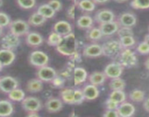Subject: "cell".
Returning <instances> with one entry per match:
<instances>
[{"label":"cell","mask_w":149,"mask_h":117,"mask_svg":"<svg viewBox=\"0 0 149 117\" xmlns=\"http://www.w3.org/2000/svg\"><path fill=\"white\" fill-rule=\"evenodd\" d=\"M74 89L72 88H62L59 92L60 98L64 103L73 105V94H74Z\"/></svg>","instance_id":"obj_28"},{"label":"cell","mask_w":149,"mask_h":117,"mask_svg":"<svg viewBox=\"0 0 149 117\" xmlns=\"http://www.w3.org/2000/svg\"><path fill=\"white\" fill-rule=\"evenodd\" d=\"M116 35H118V38L125 36H134V32L131 27L120 26Z\"/></svg>","instance_id":"obj_40"},{"label":"cell","mask_w":149,"mask_h":117,"mask_svg":"<svg viewBox=\"0 0 149 117\" xmlns=\"http://www.w3.org/2000/svg\"><path fill=\"white\" fill-rule=\"evenodd\" d=\"M43 87V82L38 78L29 80L26 84V89L29 93H38L42 92Z\"/></svg>","instance_id":"obj_23"},{"label":"cell","mask_w":149,"mask_h":117,"mask_svg":"<svg viewBox=\"0 0 149 117\" xmlns=\"http://www.w3.org/2000/svg\"><path fill=\"white\" fill-rule=\"evenodd\" d=\"M8 99L11 100L12 102H21V101L25 98L26 94L23 89H20V88H15L13 90L10 92L8 94Z\"/></svg>","instance_id":"obj_31"},{"label":"cell","mask_w":149,"mask_h":117,"mask_svg":"<svg viewBox=\"0 0 149 117\" xmlns=\"http://www.w3.org/2000/svg\"><path fill=\"white\" fill-rule=\"evenodd\" d=\"M136 51L141 55H148L149 45L145 41H143L136 46Z\"/></svg>","instance_id":"obj_41"},{"label":"cell","mask_w":149,"mask_h":117,"mask_svg":"<svg viewBox=\"0 0 149 117\" xmlns=\"http://www.w3.org/2000/svg\"><path fill=\"white\" fill-rule=\"evenodd\" d=\"M82 55L86 58H94L103 56L102 45L97 42H91L86 44L83 48Z\"/></svg>","instance_id":"obj_9"},{"label":"cell","mask_w":149,"mask_h":117,"mask_svg":"<svg viewBox=\"0 0 149 117\" xmlns=\"http://www.w3.org/2000/svg\"><path fill=\"white\" fill-rule=\"evenodd\" d=\"M106 80H107V77L105 74L104 73V72H100V71H94L88 75V81L89 84L97 86L103 85L105 83Z\"/></svg>","instance_id":"obj_24"},{"label":"cell","mask_w":149,"mask_h":117,"mask_svg":"<svg viewBox=\"0 0 149 117\" xmlns=\"http://www.w3.org/2000/svg\"><path fill=\"white\" fill-rule=\"evenodd\" d=\"M20 44H21L20 37L10 32L5 35H3L0 41V45L2 48L12 50V51H15V49H17Z\"/></svg>","instance_id":"obj_6"},{"label":"cell","mask_w":149,"mask_h":117,"mask_svg":"<svg viewBox=\"0 0 149 117\" xmlns=\"http://www.w3.org/2000/svg\"><path fill=\"white\" fill-rule=\"evenodd\" d=\"M15 108L9 99H0V117H8L13 115Z\"/></svg>","instance_id":"obj_22"},{"label":"cell","mask_w":149,"mask_h":117,"mask_svg":"<svg viewBox=\"0 0 149 117\" xmlns=\"http://www.w3.org/2000/svg\"><path fill=\"white\" fill-rule=\"evenodd\" d=\"M65 81L66 80L61 78L58 75H57L52 81H51V85L56 88V89H62L64 88V85H65Z\"/></svg>","instance_id":"obj_42"},{"label":"cell","mask_w":149,"mask_h":117,"mask_svg":"<svg viewBox=\"0 0 149 117\" xmlns=\"http://www.w3.org/2000/svg\"><path fill=\"white\" fill-rule=\"evenodd\" d=\"M70 116H78V115L74 114V112H72L71 114H70Z\"/></svg>","instance_id":"obj_58"},{"label":"cell","mask_w":149,"mask_h":117,"mask_svg":"<svg viewBox=\"0 0 149 117\" xmlns=\"http://www.w3.org/2000/svg\"><path fill=\"white\" fill-rule=\"evenodd\" d=\"M88 72L85 68L76 67L72 71V79L74 86H80L84 84L88 80Z\"/></svg>","instance_id":"obj_16"},{"label":"cell","mask_w":149,"mask_h":117,"mask_svg":"<svg viewBox=\"0 0 149 117\" xmlns=\"http://www.w3.org/2000/svg\"><path fill=\"white\" fill-rule=\"evenodd\" d=\"M44 106L48 113L55 114V113L60 112L63 109L64 102L61 100V98L51 97L46 100Z\"/></svg>","instance_id":"obj_13"},{"label":"cell","mask_w":149,"mask_h":117,"mask_svg":"<svg viewBox=\"0 0 149 117\" xmlns=\"http://www.w3.org/2000/svg\"><path fill=\"white\" fill-rule=\"evenodd\" d=\"M143 41H145V42H147V43L149 45V33L147 34V35H145L144 40H143Z\"/></svg>","instance_id":"obj_54"},{"label":"cell","mask_w":149,"mask_h":117,"mask_svg":"<svg viewBox=\"0 0 149 117\" xmlns=\"http://www.w3.org/2000/svg\"><path fill=\"white\" fill-rule=\"evenodd\" d=\"M144 65H145V68H146V70H149V56L148 57V58L146 59V61H145Z\"/></svg>","instance_id":"obj_53"},{"label":"cell","mask_w":149,"mask_h":117,"mask_svg":"<svg viewBox=\"0 0 149 117\" xmlns=\"http://www.w3.org/2000/svg\"><path fill=\"white\" fill-rule=\"evenodd\" d=\"M26 116H27L30 117H37L39 116L40 114H38V112H37V111H30V112H27Z\"/></svg>","instance_id":"obj_51"},{"label":"cell","mask_w":149,"mask_h":117,"mask_svg":"<svg viewBox=\"0 0 149 117\" xmlns=\"http://www.w3.org/2000/svg\"><path fill=\"white\" fill-rule=\"evenodd\" d=\"M94 20L96 23L100 25L104 23L110 22L116 19L115 13L109 9L99 10L94 16Z\"/></svg>","instance_id":"obj_12"},{"label":"cell","mask_w":149,"mask_h":117,"mask_svg":"<svg viewBox=\"0 0 149 117\" xmlns=\"http://www.w3.org/2000/svg\"><path fill=\"white\" fill-rule=\"evenodd\" d=\"M103 56L112 59H116L123 48L118 40H109L102 45Z\"/></svg>","instance_id":"obj_3"},{"label":"cell","mask_w":149,"mask_h":117,"mask_svg":"<svg viewBox=\"0 0 149 117\" xmlns=\"http://www.w3.org/2000/svg\"><path fill=\"white\" fill-rule=\"evenodd\" d=\"M44 38L42 35L36 32H29L26 35V43L31 48H37L43 43Z\"/></svg>","instance_id":"obj_19"},{"label":"cell","mask_w":149,"mask_h":117,"mask_svg":"<svg viewBox=\"0 0 149 117\" xmlns=\"http://www.w3.org/2000/svg\"><path fill=\"white\" fill-rule=\"evenodd\" d=\"M19 86L18 80L10 75L0 77V91L3 93L8 94L10 92L18 88Z\"/></svg>","instance_id":"obj_10"},{"label":"cell","mask_w":149,"mask_h":117,"mask_svg":"<svg viewBox=\"0 0 149 117\" xmlns=\"http://www.w3.org/2000/svg\"><path fill=\"white\" fill-rule=\"evenodd\" d=\"M86 38L91 42H97V41L102 39L103 35L100 27L92 26L86 30Z\"/></svg>","instance_id":"obj_26"},{"label":"cell","mask_w":149,"mask_h":117,"mask_svg":"<svg viewBox=\"0 0 149 117\" xmlns=\"http://www.w3.org/2000/svg\"><path fill=\"white\" fill-rule=\"evenodd\" d=\"M123 48H132L136 45V40L134 36H125L118 38Z\"/></svg>","instance_id":"obj_36"},{"label":"cell","mask_w":149,"mask_h":117,"mask_svg":"<svg viewBox=\"0 0 149 117\" xmlns=\"http://www.w3.org/2000/svg\"><path fill=\"white\" fill-rule=\"evenodd\" d=\"M143 106L145 111H146V112L149 113V98H146V99L143 100Z\"/></svg>","instance_id":"obj_50"},{"label":"cell","mask_w":149,"mask_h":117,"mask_svg":"<svg viewBox=\"0 0 149 117\" xmlns=\"http://www.w3.org/2000/svg\"><path fill=\"white\" fill-rule=\"evenodd\" d=\"M3 5V0H0V8Z\"/></svg>","instance_id":"obj_60"},{"label":"cell","mask_w":149,"mask_h":117,"mask_svg":"<svg viewBox=\"0 0 149 117\" xmlns=\"http://www.w3.org/2000/svg\"><path fill=\"white\" fill-rule=\"evenodd\" d=\"M49 56L46 53L40 50H35L30 53L29 56V62L31 66L40 68L46 66L49 63Z\"/></svg>","instance_id":"obj_4"},{"label":"cell","mask_w":149,"mask_h":117,"mask_svg":"<svg viewBox=\"0 0 149 117\" xmlns=\"http://www.w3.org/2000/svg\"><path fill=\"white\" fill-rule=\"evenodd\" d=\"M79 42L74 34L72 33L64 36L59 45L56 48L57 52L64 56L70 57L78 51Z\"/></svg>","instance_id":"obj_1"},{"label":"cell","mask_w":149,"mask_h":117,"mask_svg":"<svg viewBox=\"0 0 149 117\" xmlns=\"http://www.w3.org/2000/svg\"><path fill=\"white\" fill-rule=\"evenodd\" d=\"M103 116L104 117H119L118 112L116 110H107L106 109L105 111L103 113Z\"/></svg>","instance_id":"obj_49"},{"label":"cell","mask_w":149,"mask_h":117,"mask_svg":"<svg viewBox=\"0 0 149 117\" xmlns=\"http://www.w3.org/2000/svg\"><path fill=\"white\" fill-rule=\"evenodd\" d=\"M92 1L96 5H103V4L108 2L110 0H92Z\"/></svg>","instance_id":"obj_52"},{"label":"cell","mask_w":149,"mask_h":117,"mask_svg":"<svg viewBox=\"0 0 149 117\" xmlns=\"http://www.w3.org/2000/svg\"><path fill=\"white\" fill-rule=\"evenodd\" d=\"M129 98L132 102H141L146 99V93L141 89H135L129 93Z\"/></svg>","instance_id":"obj_33"},{"label":"cell","mask_w":149,"mask_h":117,"mask_svg":"<svg viewBox=\"0 0 149 117\" xmlns=\"http://www.w3.org/2000/svg\"><path fill=\"white\" fill-rule=\"evenodd\" d=\"M53 31L64 37L72 32V27L68 21L61 20L54 24L53 26Z\"/></svg>","instance_id":"obj_20"},{"label":"cell","mask_w":149,"mask_h":117,"mask_svg":"<svg viewBox=\"0 0 149 117\" xmlns=\"http://www.w3.org/2000/svg\"><path fill=\"white\" fill-rule=\"evenodd\" d=\"M114 2H118V3H124V2H127L128 0H113Z\"/></svg>","instance_id":"obj_56"},{"label":"cell","mask_w":149,"mask_h":117,"mask_svg":"<svg viewBox=\"0 0 149 117\" xmlns=\"http://www.w3.org/2000/svg\"><path fill=\"white\" fill-rule=\"evenodd\" d=\"M118 105L119 104L116 102L115 101L110 100V98H107V100L104 102V106H105L106 109L107 110H117Z\"/></svg>","instance_id":"obj_46"},{"label":"cell","mask_w":149,"mask_h":117,"mask_svg":"<svg viewBox=\"0 0 149 117\" xmlns=\"http://www.w3.org/2000/svg\"><path fill=\"white\" fill-rule=\"evenodd\" d=\"M148 29H149V28H148Z\"/></svg>","instance_id":"obj_61"},{"label":"cell","mask_w":149,"mask_h":117,"mask_svg":"<svg viewBox=\"0 0 149 117\" xmlns=\"http://www.w3.org/2000/svg\"><path fill=\"white\" fill-rule=\"evenodd\" d=\"M124 68L118 62H112L107 64L104 69V73L105 74L107 78L113 79V78H119L124 72Z\"/></svg>","instance_id":"obj_8"},{"label":"cell","mask_w":149,"mask_h":117,"mask_svg":"<svg viewBox=\"0 0 149 117\" xmlns=\"http://www.w3.org/2000/svg\"><path fill=\"white\" fill-rule=\"evenodd\" d=\"M21 107L26 113L30 111L39 112L42 108V103L40 100L36 97H25L21 101Z\"/></svg>","instance_id":"obj_7"},{"label":"cell","mask_w":149,"mask_h":117,"mask_svg":"<svg viewBox=\"0 0 149 117\" xmlns=\"http://www.w3.org/2000/svg\"><path fill=\"white\" fill-rule=\"evenodd\" d=\"M126 85V81L121 77L110 79L109 83V87L111 90H124Z\"/></svg>","instance_id":"obj_34"},{"label":"cell","mask_w":149,"mask_h":117,"mask_svg":"<svg viewBox=\"0 0 149 117\" xmlns=\"http://www.w3.org/2000/svg\"><path fill=\"white\" fill-rule=\"evenodd\" d=\"M108 98L115 101L118 104H121L127 100V94L124 90H111Z\"/></svg>","instance_id":"obj_32"},{"label":"cell","mask_w":149,"mask_h":117,"mask_svg":"<svg viewBox=\"0 0 149 117\" xmlns=\"http://www.w3.org/2000/svg\"><path fill=\"white\" fill-rule=\"evenodd\" d=\"M99 27L101 29L103 37L110 38V37L113 36L117 33L120 26L116 20H115V21H110V22L100 24Z\"/></svg>","instance_id":"obj_15"},{"label":"cell","mask_w":149,"mask_h":117,"mask_svg":"<svg viewBox=\"0 0 149 117\" xmlns=\"http://www.w3.org/2000/svg\"><path fill=\"white\" fill-rule=\"evenodd\" d=\"M15 57L16 55L14 51L5 48L0 49V63L2 64L4 68L12 65L15 61Z\"/></svg>","instance_id":"obj_17"},{"label":"cell","mask_w":149,"mask_h":117,"mask_svg":"<svg viewBox=\"0 0 149 117\" xmlns=\"http://www.w3.org/2000/svg\"><path fill=\"white\" fill-rule=\"evenodd\" d=\"M4 68V67L2 66V65L1 63H0V72H1V71L2 70V69H3Z\"/></svg>","instance_id":"obj_59"},{"label":"cell","mask_w":149,"mask_h":117,"mask_svg":"<svg viewBox=\"0 0 149 117\" xmlns=\"http://www.w3.org/2000/svg\"><path fill=\"white\" fill-rule=\"evenodd\" d=\"M116 61L124 68H134L138 63L137 54L132 48H123L116 58Z\"/></svg>","instance_id":"obj_2"},{"label":"cell","mask_w":149,"mask_h":117,"mask_svg":"<svg viewBox=\"0 0 149 117\" xmlns=\"http://www.w3.org/2000/svg\"><path fill=\"white\" fill-rule=\"evenodd\" d=\"M11 22L10 17L4 12H0V26L8 27Z\"/></svg>","instance_id":"obj_43"},{"label":"cell","mask_w":149,"mask_h":117,"mask_svg":"<svg viewBox=\"0 0 149 117\" xmlns=\"http://www.w3.org/2000/svg\"><path fill=\"white\" fill-rule=\"evenodd\" d=\"M70 1L72 2V4H75V5H76V4L78 2V1H79V0H70Z\"/></svg>","instance_id":"obj_57"},{"label":"cell","mask_w":149,"mask_h":117,"mask_svg":"<svg viewBox=\"0 0 149 117\" xmlns=\"http://www.w3.org/2000/svg\"><path fill=\"white\" fill-rule=\"evenodd\" d=\"M48 4L56 13L59 12L62 9V3L60 0H49Z\"/></svg>","instance_id":"obj_44"},{"label":"cell","mask_w":149,"mask_h":117,"mask_svg":"<svg viewBox=\"0 0 149 117\" xmlns=\"http://www.w3.org/2000/svg\"><path fill=\"white\" fill-rule=\"evenodd\" d=\"M46 18H44L42 15H41L36 11L30 15L28 20V23L30 26H40L43 25L46 22Z\"/></svg>","instance_id":"obj_30"},{"label":"cell","mask_w":149,"mask_h":117,"mask_svg":"<svg viewBox=\"0 0 149 117\" xmlns=\"http://www.w3.org/2000/svg\"><path fill=\"white\" fill-rule=\"evenodd\" d=\"M36 75H37V78L40 79L42 82L51 83V81L58 75V72L54 68L46 65L42 68H37Z\"/></svg>","instance_id":"obj_11"},{"label":"cell","mask_w":149,"mask_h":117,"mask_svg":"<svg viewBox=\"0 0 149 117\" xmlns=\"http://www.w3.org/2000/svg\"><path fill=\"white\" fill-rule=\"evenodd\" d=\"M4 35V28L2 26H0V38H2Z\"/></svg>","instance_id":"obj_55"},{"label":"cell","mask_w":149,"mask_h":117,"mask_svg":"<svg viewBox=\"0 0 149 117\" xmlns=\"http://www.w3.org/2000/svg\"><path fill=\"white\" fill-rule=\"evenodd\" d=\"M16 3L21 9L31 10L36 5V0H16Z\"/></svg>","instance_id":"obj_39"},{"label":"cell","mask_w":149,"mask_h":117,"mask_svg":"<svg viewBox=\"0 0 149 117\" xmlns=\"http://www.w3.org/2000/svg\"><path fill=\"white\" fill-rule=\"evenodd\" d=\"M94 18L89 15L85 14V15H82L78 17L76 21V25L79 29L87 30L88 29L94 26Z\"/></svg>","instance_id":"obj_25"},{"label":"cell","mask_w":149,"mask_h":117,"mask_svg":"<svg viewBox=\"0 0 149 117\" xmlns=\"http://www.w3.org/2000/svg\"><path fill=\"white\" fill-rule=\"evenodd\" d=\"M76 5L78 9L86 13L93 12L96 8V4L92 0H79Z\"/></svg>","instance_id":"obj_29"},{"label":"cell","mask_w":149,"mask_h":117,"mask_svg":"<svg viewBox=\"0 0 149 117\" xmlns=\"http://www.w3.org/2000/svg\"><path fill=\"white\" fill-rule=\"evenodd\" d=\"M77 8V5L75 4H72L67 10V17L70 20H73L75 18V9Z\"/></svg>","instance_id":"obj_45"},{"label":"cell","mask_w":149,"mask_h":117,"mask_svg":"<svg viewBox=\"0 0 149 117\" xmlns=\"http://www.w3.org/2000/svg\"><path fill=\"white\" fill-rule=\"evenodd\" d=\"M62 38L63 37L61 35H60L59 34L56 33V32L53 31L48 35V39H47V44L48 45H50V46L56 48L59 45L60 42H61Z\"/></svg>","instance_id":"obj_35"},{"label":"cell","mask_w":149,"mask_h":117,"mask_svg":"<svg viewBox=\"0 0 149 117\" xmlns=\"http://www.w3.org/2000/svg\"><path fill=\"white\" fill-rule=\"evenodd\" d=\"M116 20L120 26L131 27V28H132L137 24V17H136V15L130 12L122 13L117 17Z\"/></svg>","instance_id":"obj_14"},{"label":"cell","mask_w":149,"mask_h":117,"mask_svg":"<svg viewBox=\"0 0 149 117\" xmlns=\"http://www.w3.org/2000/svg\"><path fill=\"white\" fill-rule=\"evenodd\" d=\"M9 32L18 37L26 36L29 32L30 25L28 21L22 19H16L11 21L8 26Z\"/></svg>","instance_id":"obj_5"},{"label":"cell","mask_w":149,"mask_h":117,"mask_svg":"<svg viewBox=\"0 0 149 117\" xmlns=\"http://www.w3.org/2000/svg\"><path fill=\"white\" fill-rule=\"evenodd\" d=\"M58 75L65 80L70 79L72 78V71L66 68L64 70H62Z\"/></svg>","instance_id":"obj_48"},{"label":"cell","mask_w":149,"mask_h":117,"mask_svg":"<svg viewBox=\"0 0 149 117\" xmlns=\"http://www.w3.org/2000/svg\"><path fill=\"white\" fill-rule=\"evenodd\" d=\"M116 111L120 117H130L134 115L136 108L132 103L126 100L118 105Z\"/></svg>","instance_id":"obj_18"},{"label":"cell","mask_w":149,"mask_h":117,"mask_svg":"<svg viewBox=\"0 0 149 117\" xmlns=\"http://www.w3.org/2000/svg\"><path fill=\"white\" fill-rule=\"evenodd\" d=\"M37 12L46 19H50L55 16L56 12L52 9L48 3H44L40 5L37 9Z\"/></svg>","instance_id":"obj_27"},{"label":"cell","mask_w":149,"mask_h":117,"mask_svg":"<svg viewBox=\"0 0 149 117\" xmlns=\"http://www.w3.org/2000/svg\"><path fill=\"white\" fill-rule=\"evenodd\" d=\"M70 60H71L72 62H74L76 64H79L82 62V54L79 52V51H76V52L73 54L72 55L70 56Z\"/></svg>","instance_id":"obj_47"},{"label":"cell","mask_w":149,"mask_h":117,"mask_svg":"<svg viewBox=\"0 0 149 117\" xmlns=\"http://www.w3.org/2000/svg\"><path fill=\"white\" fill-rule=\"evenodd\" d=\"M82 91L86 100H95L100 97V89H98V86L93 85V84H88L85 85L82 89Z\"/></svg>","instance_id":"obj_21"},{"label":"cell","mask_w":149,"mask_h":117,"mask_svg":"<svg viewBox=\"0 0 149 117\" xmlns=\"http://www.w3.org/2000/svg\"><path fill=\"white\" fill-rule=\"evenodd\" d=\"M86 100L82 89H74L73 94V105H81Z\"/></svg>","instance_id":"obj_38"},{"label":"cell","mask_w":149,"mask_h":117,"mask_svg":"<svg viewBox=\"0 0 149 117\" xmlns=\"http://www.w3.org/2000/svg\"><path fill=\"white\" fill-rule=\"evenodd\" d=\"M131 7L135 10L149 9V0H132Z\"/></svg>","instance_id":"obj_37"}]
</instances>
